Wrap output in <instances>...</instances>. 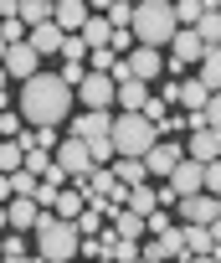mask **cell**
<instances>
[{
	"mask_svg": "<svg viewBox=\"0 0 221 263\" xmlns=\"http://www.w3.org/2000/svg\"><path fill=\"white\" fill-rule=\"evenodd\" d=\"M72 98H77V93L62 83V72H36V78L21 83L16 114H21L31 129H57V124L72 114Z\"/></svg>",
	"mask_w": 221,
	"mask_h": 263,
	"instance_id": "cell-1",
	"label": "cell"
},
{
	"mask_svg": "<svg viewBox=\"0 0 221 263\" xmlns=\"http://www.w3.org/2000/svg\"><path fill=\"white\" fill-rule=\"evenodd\" d=\"M134 42L139 47H170L180 21H175V0H139L134 6Z\"/></svg>",
	"mask_w": 221,
	"mask_h": 263,
	"instance_id": "cell-2",
	"label": "cell"
},
{
	"mask_svg": "<svg viewBox=\"0 0 221 263\" xmlns=\"http://www.w3.org/2000/svg\"><path fill=\"white\" fill-rule=\"evenodd\" d=\"M77 242H82L77 222H67V217H57V212L36 222V258H47V263H72V258H77Z\"/></svg>",
	"mask_w": 221,
	"mask_h": 263,
	"instance_id": "cell-3",
	"label": "cell"
},
{
	"mask_svg": "<svg viewBox=\"0 0 221 263\" xmlns=\"http://www.w3.org/2000/svg\"><path fill=\"white\" fill-rule=\"evenodd\" d=\"M108 140H114V160H119V155L144 160V155H149V145L160 140V129H154L144 114H114V135H108Z\"/></svg>",
	"mask_w": 221,
	"mask_h": 263,
	"instance_id": "cell-4",
	"label": "cell"
},
{
	"mask_svg": "<svg viewBox=\"0 0 221 263\" xmlns=\"http://www.w3.org/2000/svg\"><path fill=\"white\" fill-rule=\"evenodd\" d=\"M180 160H185V145L180 140H154L149 155H144V171H149V181H170V171Z\"/></svg>",
	"mask_w": 221,
	"mask_h": 263,
	"instance_id": "cell-5",
	"label": "cell"
},
{
	"mask_svg": "<svg viewBox=\"0 0 221 263\" xmlns=\"http://www.w3.org/2000/svg\"><path fill=\"white\" fill-rule=\"evenodd\" d=\"M72 93L82 98V108H114V98H119V83L108 78V72H87V78H82Z\"/></svg>",
	"mask_w": 221,
	"mask_h": 263,
	"instance_id": "cell-6",
	"label": "cell"
},
{
	"mask_svg": "<svg viewBox=\"0 0 221 263\" xmlns=\"http://www.w3.org/2000/svg\"><path fill=\"white\" fill-rule=\"evenodd\" d=\"M52 160H57V165L72 176V181H82V176L93 171V155H87V145H82L77 135H62V145L52 150Z\"/></svg>",
	"mask_w": 221,
	"mask_h": 263,
	"instance_id": "cell-7",
	"label": "cell"
},
{
	"mask_svg": "<svg viewBox=\"0 0 221 263\" xmlns=\"http://www.w3.org/2000/svg\"><path fill=\"white\" fill-rule=\"evenodd\" d=\"M175 217H180V222H195V227H211V222L221 217V201H216L211 191H195V196H180V201H175Z\"/></svg>",
	"mask_w": 221,
	"mask_h": 263,
	"instance_id": "cell-8",
	"label": "cell"
},
{
	"mask_svg": "<svg viewBox=\"0 0 221 263\" xmlns=\"http://www.w3.org/2000/svg\"><path fill=\"white\" fill-rule=\"evenodd\" d=\"M72 135H77L82 145H98V140H108V135H114V114H108V108H87L82 119H72Z\"/></svg>",
	"mask_w": 221,
	"mask_h": 263,
	"instance_id": "cell-9",
	"label": "cell"
},
{
	"mask_svg": "<svg viewBox=\"0 0 221 263\" xmlns=\"http://www.w3.org/2000/svg\"><path fill=\"white\" fill-rule=\"evenodd\" d=\"M139 258H149V263H165V258H190V253H185V232H180V227H170V232L149 237V242L139 248Z\"/></svg>",
	"mask_w": 221,
	"mask_h": 263,
	"instance_id": "cell-10",
	"label": "cell"
},
{
	"mask_svg": "<svg viewBox=\"0 0 221 263\" xmlns=\"http://www.w3.org/2000/svg\"><path fill=\"white\" fill-rule=\"evenodd\" d=\"M170 57H175V67H195V62L206 57V42L195 36V26H180V31H175V42H170Z\"/></svg>",
	"mask_w": 221,
	"mask_h": 263,
	"instance_id": "cell-11",
	"label": "cell"
},
{
	"mask_svg": "<svg viewBox=\"0 0 221 263\" xmlns=\"http://www.w3.org/2000/svg\"><path fill=\"white\" fill-rule=\"evenodd\" d=\"M41 72V52H31V42H16L11 52H6V78H36Z\"/></svg>",
	"mask_w": 221,
	"mask_h": 263,
	"instance_id": "cell-12",
	"label": "cell"
},
{
	"mask_svg": "<svg viewBox=\"0 0 221 263\" xmlns=\"http://www.w3.org/2000/svg\"><path fill=\"white\" fill-rule=\"evenodd\" d=\"M170 186H175V196H195V191H206V165L185 155V160L170 171Z\"/></svg>",
	"mask_w": 221,
	"mask_h": 263,
	"instance_id": "cell-13",
	"label": "cell"
},
{
	"mask_svg": "<svg viewBox=\"0 0 221 263\" xmlns=\"http://www.w3.org/2000/svg\"><path fill=\"white\" fill-rule=\"evenodd\" d=\"M129 72H134L139 83L165 78V57H160V47H134V52H129Z\"/></svg>",
	"mask_w": 221,
	"mask_h": 263,
	"instance_id": "cell-14",
	"label": "cell"
},
{
	"mask_svg": "<svg viewBox=\"0 0 221 263\" xmlns=\"http://www.w3.org/2000/svg\"><path fill=\"white\" fill-rule=\"evenodd\" d=\"M87 16H93V11H87V0H57V6H52V21H57L67 36H77V31L87 26Z\"/></svg>",
	"mask_w": 221,
	"mask_h": 263,
	"instance_id": "cell-15",
	"label": "cell"
},
{
	"mask_svg": "<svg viewBox=\"0 0 221 263\" xmlns=\"http://www.w3.org/2000/svg\"><path fill=\"white\" fill-rule=\"evenodd\" d=\"M185 155H190V160H201V165L221 160V129H195V135L185 140Z\"/></svg>",
	"mask_w": 221,
	"mask_h": 263,
	"instance_id": "cell-16",
	"label": "cell"
},
{
	"mask_svg": "<svg viewBox=\"0 0 221 263\" xmlns=\"http://www.w3.org/2000/svg\"><path fill=\"white\" fill-rule=\"evenodd\" d=\"M6 217H11V232H31L47 212H41L31 196H11V201H6Z\"/></svg>",
	"mask_w": 221,
	"mask_h": 263,
	"instance_id": "cell-17",
	"label": "cell"
},
{
	"mask_svg": "<svg viewBox=\"0 0 221 263\" xmlns=\"http://www.w3.org/2000/svg\"><path fill=\"white\" fill-rule=\"evenodd\" d=\"M26 42H31V52H41V57H47V52H57V57H62L67 31H62L57 21H47V26H31V36H26Z\"/></svg>",
	"mask_w": 221,
	"mask_h": 263,
	"instance_id": "cell-18",
	"label": "cell"
},
{
	"mask_svg": "<svg viewBox=\"0 0 221 263\" xmlns=\"http://www.w3.org/2000/svg\"><path fill=\"white\" fill-rule=\"evenodd\" d=\"M119 114H139L144 103H149V83H139V78H129V83H119Z\"/></svg>",
	"mask_w": 221,
	"mask_h": 263,
	"instance_id": "cell-19",
	"label": "cell"
},
{
	"mask_svg": "<svg viewBox=\"0 0 221 263\" xmlns=\"http://www.w3.org/2000/svg\"><path fill=\"white\" fill-rule=\"evenodd\" d=\"M108 217H114V232H119V237H134V242H139V237L149 232V227H144V217H139V212H129V206H108Z\"/></svg>",
	"mask_w": 221,
	"mask_h": 263,
	"instance_id": "cell-20",
	"label": "cell"
},
{
	"mask_svg": "<svg viewBox=\"0 0 221 263\" xmlns=\"http://www.w3.org/2000/svg\"><path fill=\"white\" fill-rule=\"evenodd\" d=\"M77 36L87 42V52H98V47H108V42H114V21H108V16H87V26H82Z\"/></svg>",
	"mask_w": 221,
	"mask_h": 263,
	"instance_id": "cell-21",
	"label": "cell"
},
{
	"mask_svg": "<svg viewBox=\"0 0 221 263\" xmlns=\"http://www.w3.org/2000/svg\"><path fill=\"white\" fill-rule=\"evenodd\" d=\"M129 212H139V217H154V212H160V186H154V181L134 186V191H129Z\"/></svg>",
	"mask_w": 221,
	"mask_h": 263,
	"instance_id": "cell-22",
	"label": "cell"
},
{
	"mask_svg": "<svg viewBox=\"0 0 221 263\" xmlns=\"http://www.w3.org/2000/svg\"><path fill=\"white\" fill-rule=\"evenodd\" d=\"M180 232H185V253H190V258H206V253L216 248L211 227H195V222H180Z\"/></svg>",
	"mask_w": 221,
	"mask_h": 263,
	"instance_id": "cell-23",
	"label": "cell"
},
{
	"mask_svg": "<svg viewBox=\"0 0 221 263\" xmlns=\"http://www.w3.org/2000/svg\"><path fill=\"white\" fill-rule=\"evenodd\" d=\"M180 103H185V114H206V103H211V88H206L201 78H190V83H180Z\"/></svg>",
	"mask_w": 221,
	"mask_h": 263,
	"instance_id": "cell-24",
	"label": "cell"
},
{
	"mask_svg": "<svg viewBox=\"0 0 221 263\" xmlns=\"http://www.w3.org/2000/svg\"><path fill=\"white\" fill-rule=\"evenodd\" d=\"M82 206H87V196H82V186H62V191H57V217H67V222H77V217H82Z\"/></svg>",
	"mask_w": 221,
	"mask_h": 263,
	"instance_id": "cell-25",
	"label": "cell"
},
{
	"mask_svg": "<svg viewBox=\"0 0 221 263\" xmlns=\"http://www.w3.org/2000/svg\"><path fill=\"white\" fill-rule=\"evenodd\" d=\"M195 67H201L195 78H201V83H206L211 93H221V47H206V57H201Z\"/></svg>",
	"mask_w": 221,
	"mask_h": 263,
	"instance_id": "cell-26",
	"label": "cell"
},
{
	"mask_svg": "<svg viewBox=\"0 0 221 263\" xmlns=\"http://www.w3.org/2000/svg\"><path fill=\"white\" fill-rule=\"evenodd\" d=\"M114 176H119V181H124L129 191L149 181V171H144V160H129V155H119V160H114Z\"/></svg>",
	"mask_w": 221,
	"mask_h": 263,
	"instance_id": "cell-27",
	"label": "cell"
},
{
	"mask_svg": "<svg viewBox=\"0 0 221 263\" xmlns=\"http://www.w3.org/2000/svg\"><path fill=\"white\" fill-rule=\"evenodd\" d=\"M16 16L26 26H47L52 21V0H16Z\"/></svg>",
	"mask_w": 221,
	"mask_h": 263,
	"instance_id": "cell-28",
	"label": "cell"
},
{
	"mask_svg": "<svg viewBox=\"0 0 221 263\" xmlns=\"http://www.w3.org/2000/svg\"><path fill=\"white\" fill-rule=\"evenodd\" d=\"M206 11H216V0H175V21L180 26H195Z\"/></svg>",
	"mask_w": 221,
	"mask_h": 263,
	"instance_id": "cell-29",
	"label": "cell"
},
{
	"mask_svg": "<svg viewBox=\"0 0 221 263\" xmlns=\"http://www.w3.org/2000/svg\"><path fill=\"white\" fill-rule=\"evenodd\" d=\"M195 36H201L206 47H216V42H221V11H206V16L195 21Z\"/></svg>",
	"mask_w": 221,
	"mask_h": 263,
	"instance_id": "cell-30",
	"label": "cell"
},
{
	"mask_svg": "<svg viewBox=\"0 0 221 263\" xmlns=\"http://www.w3.org/2000/svg\"><path fill=\"white\" fill-rule=\"evenodd\" d=\"M21 160H26V150H21L16 140H0V176H11V171H21Z\"/></svg>",
	"mask_w": 221,
	"mask_h": 263,
	"instance_id": "cell-31",
	"label": "cell"
},
{
	"mask_svg": "<svg viewBox=\"0 0 221 263\" xmlns=\"http://www.w3.org/2000/svg\"><path fill=\"white\" fill-rule=\"evenodd\" d=\"M0 36H6V47H16V42L31 36V26H26L21 16H0Z\"/></svg>",
	"mask_w": 221,
	"mask_h": 263,
	"instance_id": "cell-32",
	"label": "cell"
},
{
	"mask_svg": "<svg viewBox=\"0 0 221 263\" xmlns=\"http://www.w3.org/2000/svg\"><path fill=\"white\" fill-rule=\"evenodd\" d=\"M21 165H26V171H31V176H47V171H52V150H41V145H31V150H26V160H21Z\"/></svg>",
	"mask_w": 221,
	"mask_h": 263,
	"instance_id": "cell-33",
	"label": "cell"
},
{
	"mask_svg": "<svg viewBox=\"0 0 221 263\" xmlns=\"http://www.w3.org/2000/svg\"><path fill=\"white\" fill-rule=\"evenodd\" d=\"M36 186H41V176H31L26 165H21V171H11V191H16V196H36Z\"/></svg>",
	"mask_w": 221,
	"mask_h": 263,
	"instance_id": "cell-34",
	"label": "cell"
},
{
	"mask_svg": "<svg viewBox=\"0 0 221 263\" xmlns=\"http://www.w3.org/2000/svg\"><path fill=\"white\" fill-rule=\"evenodd\" d=\"M108 21H114V31H129L134 26V6L129 0H114V6H108Z\"/></svg>",
	"mask_w": 221,
	"mask_h": 263,
	"instance_id": "cell-35",
	"label": "cell"
},
{
	"mask_svg": "<svg viewBox=\"0 0 221 263\" xmlns=\"http://www.w3.org/2000/svg\"><path fill=\"white\" fill-rule=\"evenodd\" d=\"M21 129H26V119H21V114H11V108H0V140H16Z\"/></svg>",
	"mask_w": 221,
	"mask_h": 263,
	"instance_id": "cell-36",
	"label": "cell"
},
{
	"mask_svg": "<svg viewBox=\"0 0 221 263\" xmlns=\"http://www.w3.org/2000/svg\"><path fill=\"white\" fill-rule=\"evenodd\" d=\"M82 57H87V42L82 36H67L62 42V62H82Z\"/></svg>",
	"mask_w": 221,
	"mask_h": 263,
	"instance_id": "cell-37",
	"label": "cell"
},
{
	"mask_svg": "<svg viewBox=\"0 0 221 263\" xmlns=\"http://www.w3.org/2000/svg\"><path fill=\"white\" fill-rule=\"evenodd\" d=\"M77 258H87V263L108 258V253H103V237H82V242H77Z\"/></svg>",
	"mask_w": 221,
	"mask_h": 263,
	"instance_id": "cell-38",
	"label": "cell"
},
{
	"mask_svg": "<svg viewBox=\"0 0 221 263\" xmlns=\"http://www.w3.org/2000/svg\"><path fill=\"white\" fill-rule=\"evenodd\" d=\"M82 78H87V67H82V62H62V83H67V88H77Z\"/></svg>",
	"mask_w": 221,
	"mask_h": 263,
	"instance_id": "cell-39",
	"label": "cell"
},
{
	"mask_svg": "<svg viewBox=\"0 0 221 263\" xmlns=\"http://www.w3.org/2000/svg\"><path fill=\"white\" fill-rule=\"evenodd\" d=\"M144 227H149V237H160V232H170L175 222H170V217H165V206H160L154 217H144Z\"/></svg>",
	"mask_w": 221,
	"mask_h": 263,
	"instance_id": "cell-40",
	"label": "cell"
},
{
	"mask_svg": "<svg viewBox=\"0 0 221 263\" xmlns=\"http://www.w3.org/2000/svg\"><path fill=\"white\" fill-rule=\"evenodd\" d=\"M206 191L221 201V160H211V165H206Z\"/></svg>",
	"mask_w": 221,
	"mask_h": 263,
	"instance_id": "cell-41",
	"label": "cell"
},
{
	"mask_svg": "<svg viewBox=\"0 0 221 263\" xmlns=\"http://www.w3.org/2000/svg\"><path fill=\"white\" fill-rule=\"evenodd\" d=\"M165 108H170V103H165V98H149V103H144V108H139V114H144V119H149V124H160V119H165Z\"/></svg>",
	"mask_w": 221,
	"mask_h": 263,
	"instance_id": "cell-42",
	"label": "cell"
},
{
	"mask_svg": "<svg viewBox=\"0 0 221 263\" xmlns=\"http://www.w3.org/2000/svg\"><path fill=\"white\" fill-rule=\"evenodd\" d=\"M206 129H221V93H211L206 103Z\"/></svg>",
	"mask_w": 221,
	"mask_h": 263,
	"instance_id": "cell-43",
	"label": "cell"
},
{
	"mask_svg": "<svg viewBox=\"0 0 221 263\" xmlns=\"http://www.w3.org/2000/svg\"><path fill=\"white\" fill-rule=\"evenodd\" d=\"M108 47H114V52H134L139 42H134V31H114V42H108Z\"/></svg>",
	"mask_w": 221,
	"mask_h": 263,
	"instance_id": "cell-44",
	"label": "cell"
},
{
	"mask_svg": "<svg viewBox=\"0 0 221 263\" xmlns=\"http://www.w3.org/2000/svg\"><path fill=\"white\" fill-rule=\"evenodd\" d=\"M41 181H47V186H67V171H62V165H57V160H52V171H47V176H41Z\"/></svg>",
	"mask_w": 221,
	"mask_h": 263,
	"instance_id": "cell-45",
	"label": "cell"
},
{
	"mask_svg": "<svg viewBox=\"0 0 221 263\" xmlns=\"http://www.w3.org/2000/svg\"><path fill=\"white\" fill-rule=\"evenodd\" d=\"M0 242H6V253H26V237H21V232H11V237H0Z\"/></svg>",
	"mask_w": 221,
	"mask_h": 263,
	"instance_id": "cell-46",
	"label": "cell"
},
{
	"mask_svg": "<svg viewBox=\"0 0 221 263\" xmlns=\"http://www.w3.org/2000/svg\"><path fill=\"white\" fill-rule=\"evenodd\" d=\"M0 263H47V258H31V253H6Z\"/></svg>",
	"mask_w": 221,
	"mask_h": 263,
	"instance_id": "cell-47",
	"label": "cell"
},
{
	"mask_svg": "<svg viewBox=\"0 0 221 263\" xmlns=\"http://www.w3.org/2000/svg\"><path fill=\"white\" fill-rule=\"evenodd\" d=\"M108 6H114V0H87V11H93V16H108Z\"/></svg>",
	"mask_w": 221,
	"mask_h": 263,
	"instance_id": "cell-48",
	"label": "cell"
},
{
	"mask_svg": "<svg viewBox=\"0 0 221 263\" xmlns=\"http://www.w3.org/2000/svg\"><path fill=\"white\" fill-rule=\"evenodd\" d=\"M11 196H16V191H11V176H0V206H6Z\"/></svg>",
	"mask_w": 221,
	"mask_h": 263,
	"instance_id": "cell-49",
	"label": "cell"
},
{
	"mask_svg": "<svg viewBox=\"0 0 221 263\" xmlns=\"http://www.w3.org/2000/svg\"><path fill=\"white\" fill-rule=\"evenodd\" d=\"M0 16H16V0H0Z\"/></svg>",
	"mask_w": 221,
	"mask_h": 263,
	"instance_id": "cell-50",
	"label": "cell"
},
{
	"mask_svg": "<svg viewBox=\"0 0 221 263\" xmlns=\"http://www.w3.org/2000/svg\"><path fill=\"white\" fill-rule=\"evenodd\" d=\"M211 237H216V242H221V217H216V222H211Z\"/></svg>",
	"mask_w": 221,
	"mask_h": 263,
	"instance_id": "cell-51",
	"label": "cell"
},
{
	"mask_svg": "<svg viewBox=\"0 0 221 263\" xmlns=\"http://www.w3.org/2000/svg\"><path fill=\"white\" fill-rule=\"evenodd\" d=\"M185 263H221V258H211V253H206V258H185Z\"/></svg>",
	"mask_w": 221,
	"mask_h": 263,
	"instance_id": "cell-52",
	"label": "cell"
},
{
	"mask_svg": "<svg viewBox=\"0 0 221 263\" xmlns=\"http://www.w3.org/2000/svg\"><path fill=\"white\" fill-rule=\"evenodd\" d=\"M6 52H11V47H6V36H0V67H6Z\"/></svg>",
	"mask_w": 221,
	"mask_h": 263,
	"instance_id": "cell-53",
	"label": "cell"
},
{
	"mask_svg": "<svg viewBox=\"0 0 221 263\" xmlns=\"http://www.w3.org/2000/svg\"><path fill=\"white\" fill-rule=\"evenodd\" d=\"M6 227H11V217H6V206H0V232H6Z\"/></svg>",
	"mask_w": 221,
	"mask_h": 263,
	"instance_id": "cell-54",
	"label": "cell"
},
{
	"mask_svg": "<svg viewBox=\"0 0 221 263\" xmlns=\"http://www.w3.org/2000/svg\"><path fill=\"white\" fill-rule=\"evenodd\" d=\"M0 93H6V67H0Z\"/></svg>",
	"mask_w": 221,
	"mask_h": 263,
	"instance_id": "cell-55",
	"label": "cell"
},
{
	"mask_svg": "<svg viewBox=\"0 0 221 263\" xmlns=\"http://www.w3.org/2000/svg\"><path fill=\"white\" fill-rule=\"evenodd\" d=\"M98 263H114V258H98Z\"/></svg>",
	"mask_w": 221,
	"mask_h": 263,
	"instance_id": "cell-56",
	"label": "cell"
},
{
	"mask_svg": "<svg viewBox=\"0 0 221 263\" xmlns=\"http://www.w3.org/2000/svg\"><path fill=\"white\" fill-rule=\"evenodd\" d=\"M134 263H149V258H134Z\"/></svg>",
	"mask_w": 221,
	"mask_h": 263,
	"instance_id": "cell-57",
	"label": "cell"
},
{
	"mask_svg": "<svg viewBox=\"0 0 221 263\" xmlns=\"http://www.w3.org/2000/svg\"><path fill=\"white\" fill-rule=\"evenodd\" d=\"M129 6H139V0H129Z\"/></svg>",
	"mask_w": 221,
	"mask_h": 263,
	"instance_id": "cell-58",
	"label": "cell"
},
{
	"mask_svg": "<svg viewBox=\"0 0 221 263\" xmlns=\"http://www.w3.org/2000/svg\"><path fill=\"white\" fill-rule=\"evenodd\" d=\"M216 11H221V0H216Z\"/></svg>",
	"mask_w": 221,
	"mask_h": 263,
	"instance_id": "cell-59",
	"label": "cell"
},
{
	"mask_svg": "<svg viewBox=\"0 0 221 263\" xmlns=\"http://www.w3.org/2000/svg\"><path fill=\"white\" fill-rule=\"evenodd\" d=\"M52 6H57V0H52Z\"/></svg>",
	"mask_w": 221,
	"mask_h": 263,
	"instance_id": "cell-60",
	"label": "cell"
},
{
	"mask_svg": "<svg viewBox=\"0 0 221 263\" xmlns=\"http://www.w3.org/2000/svg\"><path fill=\"white\" fill-rule=\"evenodd\" d=\"M72 263H77V258H72Z\"/></svg>",
	"mask_w": 221,
	"mask_h": 263,
	"instance_id": "cell-61",
	"label": "cell"
}]
</instances>
